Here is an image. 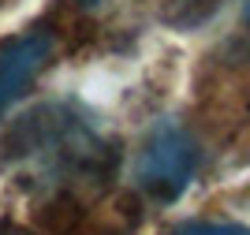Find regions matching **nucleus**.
Listing matches in <instances>:
<instances>
[{
	"label": "nucleus",
	"instance_id": "obj_4",
	"mask_svg": "<svg viewBox=\"0 0 250 235\" xmlns=\"http://www.w3.org/2000/svg\"><path fill=\"white\" fill-rule=\"evenodd\" d=\"M224 0H168L165 4V22L187 30V26H202L206 19H213V11Z\"/></svg>",
	"mask_w": 250,
	"mask_h": 235
},
{
	"label": "nucleus",
	"instance_id": "obj_1",
	"mask_svg": "<svg viewBox=\"0 0 250 235\" xmlns=\"http://www.w3.org/2000/svg\"><path fill=\"white\" fill-rule=\"evenodd\" d=\"M8 150L15 161H30L34 168H42L52 183H97L116 164L112 150L67 105H45L38 112H26L15 123Z\"/></svg>",
	"mask_w": 250,
	"mask_h": 235
},
{
	"label": "nucleus",
	"instance_id": "obj_3",
	"mask_svg": "<svg viewBox=\"0 0 250 235\" xmlns=\"http://www.w3.org/2000/svg\"><path fill=\"white\" fill-rule=\"evenodd\" d=\"M49 56H52L49 30H26L0 49V116L30 90V82L42 75Z\"/></svg>",
	"mask_w": 250,
	"mask_h": 235
},
{
	"label": "nucleus",
	"instance_id": "obj_2",
	"mask_svg": "<svg viewBox=\"0 0 250 235\" xmlns=\"http://www.w3.org/2000/svg\"><path fill=\"white\" fill-rule=\"evenodd\" d=\"M198 146L179 123L161 120L149 131V138L142 142L138 153V183L146 194H153L157 202H176L183 191L190 187L194 172H198Z\"/></svg>",
	"mask_w": 250,
	"mask_h": 235
},
{
	"label": "nucleus",
	"instance_id": "obj_5",
	"mask_svg": "<svg viewBox=\"0 0 250 235\" xmlns=\"http://www.w3.org/2000/svg\"><path fill=\"white\" fill-rule=\"evenodd\" d=\"M176 235H250V228H243V224H220V220H194V224H183Z\"/></svg>",
	"mask_w": 250,
	"mask_h": 235
}]
</instances>
